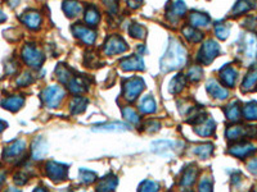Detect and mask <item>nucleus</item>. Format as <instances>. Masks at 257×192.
I'll return each instance as SVG.
<instances>
[{
    "label": "nucleus",
    "mask_w": 257,
    "mask_h": 192,
    "mask_svg": "<svg viewBox=\"0 0 257 192\" xmlns=\"http://www.w3.org/2000/svg\"><path fill=\"white\" fill-rule=\"evenodd\" d=\"M187 49L176 39H170L169 49L161 59V70L164 72L179 70L187 62Z\"/></svg>",
    "instance_id": "1"
},
{
    "label": "nucleus",
    "mask_w": 257,
    "mask_h": 192,
    "mask_svg": "<svg viewBox=\"0 0 257 192\" xmlns=\"http://www.w3.org/2000/svg\"><path fill=\"white\" fill-rule=\"evenodd\" d=\"M241 54L244 59L252 62L257 58V36L256 33L247 32L244 33L241 39Z\"/></svg>",
    "instance_id": "2"
},
{
    "label": "nucleus",
    "mask_w": 257,
    "mask_h": 192,
    "mask_svg": "<svg viewBox=\"0 0 257 192\" xmlns=\"http://www.w3.org/2000/svg\"><path fill=\"white\" fill-rule=\"evenodd\" d=\"M219 53H220L219 44L215 40H207L202 45V48H200V53H198L197 56V60L200 64L207 66V64H210L211 62L219 55Z\"/></svg>",
    "instance_id": "3"
},
{
    "label": "nucleus",
    "mask_w": 257,
    "mask_h": 192,
    "mask_svg": "<svg viewBox=\"0 0 257 192\" xmlns=\"http://www.w3.org/2000/svg\"><path fill=\"white\" fill-rule=\"evenodd\" d=\"M22 58L27 66L32 68H40L44 63V55L40 50L37 49L32 44H26L22 49Z\"/></svg>",
    "instance_id": "4"
},
{
    "label": "nucleus",
    "mask_w": 257,
    "mask_h": 192,
    "mask_svg": "<svg viewBox=\"0 0 257 192\" xmlns=\"http://www.w3.org/2000/svg\"><path fill=\"white\" fill-rule=\"evenodd\" d=\"M64 97V91L60 86H49L41 93V100L48 108H57Z\"/></svg>",
    "instance_id": "5"
},
{
    "label": "nucleus",
    "mask_w": 257,
    "mask_h": 192,
    "mask_svg": "<svg viewBox=\"0 0 257 192\" xmlns=\"http://www.w3.org/2000/svg\"><path fill=\"white\" fill-rule=\"evenodd\" d=\"M144 90V82L139 77H133L125 81L124 83V97L127 101H134Z\"/></svg>",
    "instance_id": "6"
},
{
    "label": "nucleus",
    "mask_w": 257,
    "mask_h": 192,
    "mask_svg": "<svg viewBox=\"0 0 257 192\" xmlns=\"http://www.w3.org/2000/svg\"><path fill=\"white\" fill-rule=\"evenodd\" d=\"M104 54L106 55H116V54H122L127 50V44L124 39L120 36H111L103 47Z\"/></svg>",
    "instance_id": "7"
},
{
    "label": "nucleus",
    "mask_w": 257,
    "mask_h": 192,
    "mask_svg": "<svg viewBox=\"0 0 257 192\" xmlns=\"http://www.w3.org/2000/svg\"><path fill=\"white\" fill-rule=\"evenodd\" d=\"M47 174L52 181L54 182H62L67 178V174H68V169L66 166H62V164H58L56 162H49L47 163Z\"/></svg>",
    "instance_id": "8"
},
{
    "label": "nucleus",
    "mask_w": 257,
    "mask_h": 192,
    "mask_svg": "<svg viewBox=\"0 0 257 192\" xmlns=\"http://www.w3.org/2000/svg\"><path fill=\"white\" fill-rule=\"evenodd\" d=\"M72 32H74L75 36L77 39H80L84 44H86V45H93L95 39H97V35L94 32L93 30H90L89 27L83 26V24H74L72 26Z\"/></svg>",
    "instance_id": "9"
},
{
    "label": "nucleus",
    "mask_w": 257,
    "mask_h": 192,
    "mask_svg": "<svg viewBox=\"0 0 257 192\" xmlns=\"http://www.w3.org/2000/svg\"><path fill=\"white\" fill-rule=\"evenodd\" d=\"M257 128L254 126H231L227 129V137L229 140H238L244 136L256 135Z\"/></svg>",
    "instance_id": "10"
},
{
    "label": "nucleus",
    "mask_w": 257,
    "mask_h": 192,
    "mask_svg": "<svg viewBox=\"0 0 257 192\" xmlns=\"http://www.w3.org/2000/svg\"><path fill=\"white\" fill-rule=\"evenodd\" d=\"M25 149H26V144L22 140H16L14 143H12L10 145H8L3 151V158L8 162L10 160L17 159L18 156H21L24 154Z\"/></svg>",
    "instance_id": "11"
},
{
    "label": "nucleus",
    "mask_w": 257,
    "mask_h": 192,
    "mask_svg": "<svg viewBox=\"0 0 257 192\" xmlns=\"http://www.w3.org/2000/svg\"><path fill=\"white\" fill-rule=\"evenodd\" d=\"M206 89H207V93L217 100H225L229 96V91L225 87L221 86L216 80L208 81L207 85H206Z\"/></svg>",
    "instance_id": "12"
},
{
    "label": "nucleus",
    "mask_w": 257,
    "mask_h": 192,
    "mask_svg": "<svg viewBox=\"0 0 257 192\" xmlns=\"http://www.w3.org/2000/svg\"><path fill=\"white\" fill-rule=\"evenodd\" d=\"M121 68L124 71H143L144 62L139 55H131L124 58L120 62Z\"/></svg>",
    "instance_id": "13"
},
{
    "label": "nucleus",
    "mask_w": 257,
    "mask_h": 192,
    "mask_svg": "<svg viewBox=\"0 0 257 192\" xmlns=\"http://www.w3.org/2000/svg\"><path fill=\"white\" fill-rule=\"evenodd\" d=\"M21 21L31 30H37L41 24V16L36 10H29L21 16Z\"/></svg>",
    "instance_id": "14"
},
{
    "label": "nucleus",
    "mask_w": 257,
    "mask_h": 192,
    "mask_svg": "<svg viewBox=\"0 0 257 192\" xmlns=\"http://www.w3.org/2000/svg\"><path fill=\"white\" fill-rule=\"evenodd\" d=\"M254 151H256V147L250 143L237 144V145L231 146L230 149H229V154L237 156V158H246V156L251 155Z\"/></svg>",
    "instance_id": "15"
},
{
    "label": "nucleus",
    "mask_w": 257,
    "mask_h": 192,
    "mask_svg": "<svg viewBox=\"0 0 257 192\" xmlns=\"http://www.w3.org/2000/svg\"><path fill=\"white\" fill-rule=\"evenodd\" d=\"M187 12V7L184 4L183 0H176L172 5H171L170 10L167 12V17L171 22H177V21L183 18L184 14Z\"/></svg>",
    "instance_id": "16"
},
{
    "label": "nucleus",
    "mask_w": 257,
    "mask_h": 192,
    "mask_svg": "<svg viewBox=\"0 0 257 192\" xmlns=\"http://www.w3.org/2000/svg\"><path fill=\"white\" fill-rule=\"evenodd\" d=\"M197 168L196 167H188L185 170H184L183 176H181L180 181V187H183V190L188 191L191 189L193 183L196 182V178H197Z\"/></svg>",
    "instance_id": "17"
},
{
    "label": "nucleus",
    "mask_w": 257,
    "mask_h": 192,
    "mask_svg": "<svg viewBox=\"0 0 257 192\" xmlns=\"http://www.w3.org/2000/svg\"><path fill=\"white\" fill-rule=\"evenodd\" d=\"M48 154V144L43 137H39L32 144V158L35 160L44 159Z\"/></svg>",
    "instance_id": "18"
},
{
    "label": "nucleus",
    "mask_w": 257,
    "mask_h": 192,
    "mask_svg": "<svg viewBox=\"0 0 257 192\" xmlns=\"http://www.w3.org/2000/svg\"><path fill=\"white\" fill-rule=\"evenodd\" d=\"M117 177L114 174H108L107 177H103L97 185V192H114L117 187Z\"/></svg>",
    "instance_id": "19"
},
{
    "label": "nucleus",
    "mask_w": 257,
    "mask_h": 192,
    "mask_svg": "<svg viewBox=\"0 0 257 192\" xmlns=\"http://www.w3.org/2000/svg\"><path fill=\"white\" fill-rule=\"evenodd\" d=\"M25 99L22 96L20 95H14V96H9L7 99H4L1 101V106L5 108V109L10 110V112H17L20 110L22 106H24Z\"/></svg>",
    "instance_id": "20"
},
{
    "label": "nucleus",
    "mask_w": 257,
    "mask_h": 192,
    "mask_svg": "<svg viewBox=\"0 0 257 192\" xmlns=\"http://www.w3.org/2000/svg\"><path fill=\"white\" fill-rule=\"evenodd\" d=\"M215 126H216V124H215L214 120L206 118L203 122L197 124V127L194 128V131H196V133L200 135V136L207 137V136H211V135L215 132Z\"/></svg>",
    "instance_id": "21"
},
{
    "label": "nucleus",
    "mask_w": 257,
    "mask_h": 192,
    "mask_svg": "<svg viewBox=\"0 0 257 192\" xmlns=\"http://www.w3.org/2000/svg\"><path fill=\"white\" fill-rule=\"evenodd\" d=\"M238 72L235 68H233L231 66H227L224 67L223 70L220 71V77L224 85L229 87H233L234 83H235V80H237Z\"/></svg>",
    "instance_id": "22"
},
{
    "label": "nucleus",
    "mask_w": 257,
    "mask_h": 192,
    "mask_svg": "<svg viewBox=\"0 0 257 192\" xmlns=\"http://www.w3.org/2000/svg\"><path fill=\"white\" fill-rule=\"evenodd\" d=\"M63 10L67 17L72 18V17H76L81 13L83 5H81L79 0H64Z\"/></svg>",
    "instance_id": "23"
},
{
    "label": "nucleus",
    "mask_w": 257,
    "mask_h": 192,
    "mask_svg": "<svg viewBox=\"0 0 257 192\" xmlns=\"http://www.w3.org/2000/svg\"><path fill=\"white\" fill-rule=\"evenodd\" d=\"M67 85H68V89H70L71 93L77 94V95L81 93H85L87 90V82L83 77H72Z\"/></svg>",
    "instance_id": "24"
},
{
    "label": "nucleus",
    "mask_w": 257,
    "mask_h": 192,
    "mask_svg": "<svg viewBox=\"0 0 257 192\" xmlns=\"http://www.w3.org/2000/svg\"><path fill=\"white\" fill-rule=\"evenodd\" d=\"M255 7H256L255 0H238L233 9H231V16H239L242 13L250 12Z\"/></svg>",
    "instance_id": "25"
},
{
    "label": "nucleus",
    "mask_w": 257,
    "mask_h": 192,
    "mask_svg": "<svg viewBox=\"0 0 257 192\" xmlns=\"http://www.w3.org/2000/svg\"><path fill=\"white\" fill-rule=\"evenodd\" d=\"M175 143L174 141H170V140H161V141H154L150 146V150L153 152H157V154H166V152L171 151L174 149Z\"/></svg>",
    "instance_id": "26"
},
{
    "label": "nucleus",
    "mask_w": 257,
    "mask_h": 192,
    "mask_svg": "<svg viewBox=\"0 0 257 192\" xmlns=\"http://www.w3.org/2000/svg\"><path fill=\"white\" fill-rule=\"evenodd\" d=\"M191 26L192 27H207L210 24L211 20L207 14L200 13V12H192L191 13Z\"/></svg>",
    "instance_id": "27"
},
{
    "label": "nucleus",
    "mask_w": 257,
    "mask_h": 192,
    "mask_svg": "<svg viewBox=\"0 0 257 192\" xmlns=\"http://www.w3.org/2000/svg\"><path fill=\"white\" fill-rule=\"evenodd\" d=\"M87 99L86 97H81V96H76L74 99L71 100L70 103V110L72 114H81L83 112H85L87 105Z\"/></svg>",
    "instance_id": "28"
},
{
    "label": "nucleus",
    "mask_w": 257,
    "mask_h": 192,
    "mask_svg": "<svg viewBox=\"0 0 257 192\" xmlns=\"http://www.w3.org/2000/svg\"><path fill=\"white\" fill-rule=\"evenodd\" d=\"M256 83H257V67H254V68L247 73V76H246L243 83H242V91H243V93L251 91V90L254 89Z\"/></svg>",
    "instance_id": "29"
},
{
    "label": "nucleus",
    "mask_w": 257,
    "mask_h": 192,
    "mask_svg": "<svg viewBox=\"0 0 257 192\" xmlns=\"http://www.w3.org/2000/svg\"><path fill=\"white\" fill-rule=\"evenodd\" d=\"M241 114H242V110L238 101H234V103L229 104V105L225 108V116H227V118L229 120L235 122V120H238L239 118H241Z\"/></svg>",
    "instance_id": "30"
},
{
    "label": "nucleus",
    "mask_w": 257,
    "mask_h": 192,
    "mask_svg": "<svg viewBox=\"0 0 257 192\" xmlns=\"http://www.w3.org/2000/svg\"><path fill=\"white\" fill-rule=\"evenodd\" d=\"M183 35H184V37H185V39L189 41V43H193V44L200 43V41L203 39V35H202L200 31L196 30V28H194V27H192V26L184 27Z\"/></svg>",
    "instance_id": "31"
},
{
    "label": "nucleus",
    "mask_w": 257,
    "mask_h": 192,
    "mask_svg": "<svg viewBox=\"0 0 257 192\" xmlns=\"http://www.w3.org/2000/svg\"><path fill=\"white\" fill-rule=\"evenodd\" d=\"M99 20H100V14L98 8L94 7V5L87 7L86 12H85V22H86L89 26H97Z\"/></svg>",
    "instance_id": "32"
},
{
    "label": "nucleus",
    "mask_w": 257,
    "mask_h": 192,
    "mask_svg": "<svg viewBox=\"0 0 257 192\" xmlns=\"http://www.w3.org/2000/svg\"><path fill=\"white\" fill-rule=\"evenodd\" d=\"M139 110L144 114H150V113L156 112V101L150 95L144 96L139 104Z\"/></svg>",
    "instance_id": "33"
},
{
    "label": "nucleus",
    "mask_w": 257,
    "mask_h": 192,
    "mask_svg": "<svg viewBox=\"0 0 257 192\" xmlns=\"http://www.w3.org/2000/svg\"><path fill=\"white\" fill-rule=\"evenodd\" d=\"M214 152V145L212 144H203V145L196 146V149L193 150V154L200 156V159H208Z\"/></svg>",
    "instance_id": "34"
},
{
    "label": "nucleus",
    "mask_w": 257,
    "mask_h": 192,
    "mask_svg": "<svg viewBox=\"0 0 257 192\" xmlns=\"http://www.w3.org/2000/svg\"><path fill=\"white\" fill-rule=\"evenodd\" d=\"M185 83H187V81H185V77H184L183 74H177V76H175L174 78L171 80L170 89L169 90H170L171 94H179L181 90L184 89Z\"/></svg>",
    "instance_id": "35"
},
{
    "label": "nucleus",
    "mask_w": 257,
    "mask_h": 192,
    "mask_svg": "<svg viewBox=\"0 0 257 192\" xmlns=\"http://www.w3.org/2000/svg\"><path fill=\"white\" fill-rule=\"evenodd\" d=\"M244 118L247 120H257V103L256 101H251V103H247L244 105L243 110Z\"/></svg>",
    "instance_id": "36"
},
{
    "label": "nucleus",
    "mask_w": 257,
    "mask_h": 192,
    "mask_svg": "<svg viewBox=\"0 0 257 192\" xmlns=\"http://www.w3.org/2000/svg\"><path fill=\"white\" fill-rule=\"evenodd\" d=\"M56 73H57L58 80L62 83H68L71 78L74 77L72 76V73H71L70 68L64 66V64H59V66L57 67V70H56Z\"/></svg>",
    "instance_id": "37"
},
{
    "label": "nucleus",
    "mask_w": 257,
    "mask_h": 192,
    "mask_svg": "<svg viewBox=\"0 0 257 192\" xmlns=\"http://www.w3.org/2000/svg\"><path fill=\"white\" fill-rule=\"evenodd\" d=\"M129 127L124 123H110V124H106V126H100L98 128H94V131H100V132H108V131H114V132H118V131H127Z\"/></svg>",
    "instance_id": "38"
},
{
    "label": "nucleus",
    "mask_w": 257,
    "mask_h": 192,
    "mask_svg": "<svg viewBox=\"0 0 257 192\" xmlns=\"http://www.w3.org/2000/svg\"><path fill=\"white\" fill-rule=\"evenodd\" d=\"M129 33H130L134 39H144L145 35H147V30L142 24H133L130 26V28H129Z\"/></svg>",
    "instance_id": "39"
},
{
    "label": "nucleus",
    "mask_w": 257,
    "mask_h": 192,
    "mask_svg": "<svg viewBox=\"0 0 257 192\" xmlns=\"http://www.w3.org/2000/svg\"><path fill=\"white\" fill-rule=\"evenodd\" d=\"M122 116L125 117V120H129L133 124H138V123L141 122V117L138 116L137 112L134 109H131L130 106H125L122 108Z\"/></svg>",
    "instance_id": "40"
},
{
    "label": "nucleus",
    "mask_w": 257,
    "mask_h": 192,
    "mask_svg": "<svg viewBox=\"0 0 257 192\" xmlns=\"http://www.w3.org/2000/svg\"><path fill=\"white\" fill-rule=\"evenodd\" d=\"M79 177H80V181L86 185H90V183L95 182L97 181V174L90 170H86V169H80L79 172Z\"/></svg>",
    "instance_id": "41"
},
{
    "label": "nucleus",
    "mask_w": 257,
    "mask_h": 192,
    "mask_svg": "<svg viewBox=\"0 0 257 192\" xmlns=\"http://www.w3.org/2000/svg\"><path fill=\"white\" fill-rule=\"evenodd\" d=\"M215 33H216V36L219 39L225 40L229 36V33H230V27L225 24H215Z\"/></svg>",
    "instance_id": "42"
},
{
    "label": "nucleus",
    "mask_w": 257,
    "mask_h": 192,
    "mask_svg": "<svg viewBox=\"0 0 257 192\" xmlns=\"http://www.w3.org/2000/svg\"><path fill=\"white\" fill-rule=\"evenodd\" d=\"M158 190H160L158 183H156L154 181H150V179H147V181L142 182L138 192H158Z\"/></svg>",
    "instance_id": "43"
},
{
    "label": "nucleus",
    "mask_w": 257,
    "mask_h": 192,
    "mask_svg": "<svg viewBox=\"0 0 257 192\" xmlns=\"http://www.w3.org/2000/svg\"><path fill=\"white\" fill-rule=\"evenodd\" d=\"M202 76H203V70H202L200 66L192 67L191 70H189V73H188V77H189V80H191L192 82L200 81V78H202Z\"/></svg>",
    "instance_id": "44"
},
{
    "label": "nucleus",
    "mask_w": 257,
    "mask_h": 192,
    "mask_svg": "<svg viewBox=\"0 0 257 192\" xmlns=\"http://www.w3.org/2000/svg\"><path fill=\"white\" fill-rule=\"evenodd\" d=\"M102 3L104 4V7L107 8V10L111 14L117 13V9H118V0H102Z\"/></svg>",
    "instance_id": "45"
},
{
    "label": "nucleus",
    "mask_w": 257,
    "mask_h": 192,
    "mask_svg": "<svg viewBox=\"0 0 257 192\" xmlns=\"http://www.w3.org/2000/svg\"><path fill=\"white\" fill-rule=\"evenodd\" d=\"M198 190H200V192H212V182H211V179L207 178V177L202 178V181L200 182V186H198Z\"/></svg>",
    "instance_id": "46"
},
{
    "label": "nucleus",
    "mask_w": 257,
    "mask_h": 192,
    "mask_svg": "<svg viewBox=\"0 0 257 192\" xmlns=\"http://www.w3.org/2000/svg\"><path fill=\"white\" fill-rule=\"evenodd\" d=\"M32 81H33L32 76H31L30 73L26 72L24 73L20 78H17V85H18V86H27V85L32 83Z\"/></svg>",
    "instance_id": "47"
},
{
    "label": "nucleus",
    "mask_w": 257,
    "mask_h": 192,
    "mask_svg": "<svg viewBox=\"0 0 257 192\" xmlns=\"http://www.w3.org/2000/svg\"><path fill=\"white\" fill-rule=\"evenodd\" d=\"M160 128H161V123L157 122V120H149V122H147V124H145V131L150 133L157 132Z\"/></svg>",
    "instance_id": "48"
},
{
    "label": "nucleus",
    "mask_w": 257,
    "mask_h": 192,
    "mask_svg": "<svg viewBox=\"0 0 257 192\" xmlns=\"http://www.w3.org/2000/svg\"><path fill=\"white\" fill-rule=\"evenodd\" d=\"M257 24V18L256 17H248L247 20L244 21V26L250 27V28H254Z\"/></svg>",
    "instance_id": "49"
},
{
    "label": "nucleus",
    "mask_w": 257,
    "mask_h": 192,
    "mask_svg": "<svg viewBox=\"0 0 257 192\" xmlns=\"http://www.w3.org/2000/svg\"><path fill=\"white\" fill-rule=\"evenodd\" d=\"M247 168L251 173L257 174V158H256V159H252L250 163H248Z\"/></svg>",
    "instance_id": "50"
},
{
    "label": "nucleus",
    "mask_w": 257,
    "mask_h": 192,
    "mask_svg": "<svg viewBox=\"0 0 257 192\" xmlns=\"http://www.w3.org/2000/svg\"><path fill=\"white\" fill-rule=\"evenodd\" d=\"M143 0H127V3H129V7L134 8V9H137V8L141 7V4Z\"/></svg>",
    "instance_id": "51"
},
{
    "label": "nucleus",
    "mask_w": 257,
    "mask_h": 192,
    "mask_svg": "<svg viewBox=\"0 0 257 192\" xmlns=\"http://www.w3.org/2000/svg\"><path fill=\"white\" fill-rule=\"evenodd\" d=\"M7 20V16H5V14H4V12L1 9H0V24H1V22H4V21Z\"/></svg>",
    "instance_id": "52"
},
{
    "label": "nucleus",
    "mask_w": 257,
    "mask_h": 192,
    "mask_svg": "<svg viewBox=\"0 0 257 192\" xmlns=\"http://www.w3.org/2000/svg\"><path fill=\"white\" fill-rule=\"evenodd\" d=\"M5 127H7V123L3 122V120H0V132H3L4 129H5Z\"/></svg>",
    "instance_id": "53"
},
{
    "label": "nucleus",
    "mask_w": 257,
    "mask_h": 192,
    "mask_svg": "<svg viewBox=\"0 0 257 192\" xmlns=\"http://www.w3.org/2000/svg\"><path fill=\"white\" fill-rule=\"evenodd\" d=\"M33 192H48V191L45 189H43V187H37V189L33 190Z\"/></svg>",
    "instance_id": "54"
},
{
    "label": "nucleus",
    "mask_w": 257,
    "mask_h": 192,
    "mask_svg": "<svg viewBox=\"0 0 257 192\" xmlns=\"http://www.w3.org/2000/svg\"><path fill=\"white\" fill-rule=\"evenodd\" d=\"M5 192H21V191L18 189H13V187H10V189H8Z\"/></svg>",
    "instance_id": "55"
},
{
    "label": "nucleus",
    "mask_w": 257,
    "mask_h": 192,
    "mask_svg": "<svg viewBox=\"0 0 257 192\" xmlns=\"http://www.w3.org/2000/svg\"><path fill=\"white\" fill-rule=\"evenodd\" d=\"M4 177H5V174L3 172H0V183L4 182Z\"/></svg>",
    "instance_id": "56"
},
{
    "label": "nucleus",
    "mask_w": 257,
    "mask_h": 192,
    "mask_svg": "<svg viewBox=\"0 0 257 192\" xmlns=\"http://www.w3.org/2000/svg\"><path fill=\"white\" fill-rule=\"evenodd\" d=\"M255 192H257V187H256V190H255Z\"/></svg>",
    "instance_id": "57"
}]
</instances>
